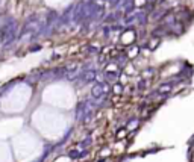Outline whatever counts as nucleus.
<instances>
[{"label": "nucleus", "mask_w": 194, "mask_h": 162, "mask_svg": "<svg viewBox=\"0 0 194 162\" xmlns=\"http://www.w3.org/2000/svg\"><path fill=\"white\" fill-rule=\"evenodd\" d=\"M14 32H15V20L14 18H9L8 23H5L2 26V29H0V39L5 43L6 38H11V36L15 35Z\"/></svg>", "instance_id": "nucleus-1"}, {"label": "nucleus", "mask_w": 194, "mask_h": 162, "mask_svg": "<svg viewBox=\"0 0 194 162\" xmlns=\"http://www.w3.org/2000/svg\"><path fill=\"white\" fill-rule=\"evenodd\" d=\"M106 91H108V86L105 84H96L93 86V89H91V94H93V97L100 99V97H103L106 94Z\"/></svg>", "instance_id": "nucleus-2"}, {"label": "nucleus", "mask_w": 194, "mask_h": 162, "mask_svg": "<svg viewBox=\"0 0 194 162\" xmlns=\"http://www.w3.org/2000/svg\"><path fill=\"white\" fill-rule=\"evenodd\" d=\"M94 79H96V73L94 71H86L84 74V80H85V82H93Z\"/></svg>", "instance_id": "nucleus-3"}, {"label": "nucleus", "mask_w": 194, "mask_h": 162, "mask_svg": "<svg viewBox=\"0 0 194 162\" xmlns=\"http://www.w3.org/2000/svg\"><path fill=\"white\" fill-rule=\"evenodd\" d=\"M170 91H171V85H169V84L162 85V86L158 89V92H159V94H167V92H170Z\"/></svg>", "instance_id": "nucleus-4"}, {"label": "nucleus", "mask_w": 194, "mask_h": 162, "mask_svg": "<svg viewBox=\"0 0 194 162\" xmlns=\"http://www.w3.org/2000/svg\"><path fill=\"white\" fill-rule=\"evenodd\" d=\"M191 161L194 162V152H193V156H191Z\"/></svg>", "instance_id": "nucleus-5"}]
</instances>
